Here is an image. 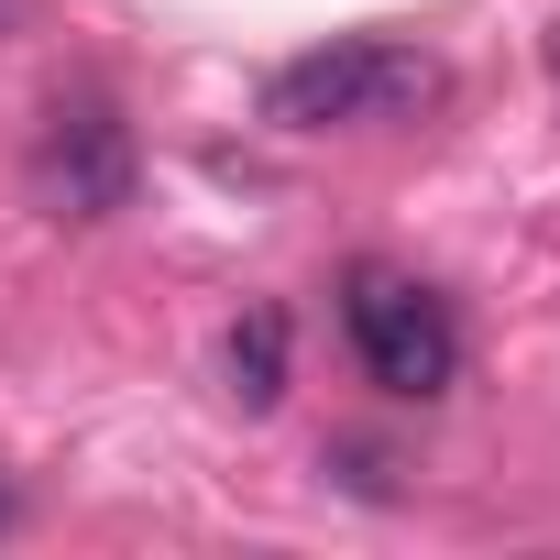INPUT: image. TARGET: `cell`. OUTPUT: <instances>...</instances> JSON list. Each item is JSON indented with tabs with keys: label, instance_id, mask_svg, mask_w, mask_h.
Segmentation results:
<instances>
[{
	"label": "cell",
	"instance_id": "3",
	"mask_svg": "<svg viewBox=\"0 0 560 560\" xmlns=\"http://www.w3.org/2000/svg\"><path fill=\"white\" fill-rule=\"evenodd\" d=\"M132 176H143V154H132V121L110 110V100H56L45 110V132H34V198L56 209V220H110V209H132Z\"/></svg>",
	"mask_w": 560,
	"mask_h": 560
},
{
	"label": "cell",
	"instance_id": "4",
	"mask_svg": "<svg viewBox=\"0 0 560 560\" xmlns=\"http://www.w3.org/2000/svg\"><path fill=\"white\" fill-rule=\"evenodd\" d=\"M220 374H231V396L264 418L275 396H287V308H242L231 319V352H220Z\"/></svg>",
	"mask_w": 560,
	"mask_h": 560
},
{
	"label": "cell",
	"instance_id": "2",
	"mask_svg": "<svg viewBox=\"0 0 560 560\" xmlns=\"http://www.w3.org/2000/svg\"><path fill=\"white\" fill-rule=\"evenodd\" d=\"M341 330H352V363H363L385 396H407V407L451 396V374H462L451 308L418 287V275H396V264H352V275H341Z\"/></svg>",
	"mask_w": 560,
	"mask_h": 560
},
{
	"label": "cell",
	"instance_id": "6",
	"mask_svg": "<svg viewBox=\"0 0 560 560\" xmlns=\"http://www.w3.org/2000/svg\"><path fill=\"white\" fill-rule=\"evenodd\" d=\"M549 67H560V34H549Z\"/></svg>",
	"mask_w": 560,
	"mask_h": 560
},
{
	"label": "cell",
	"instance_id": "1",
	"mask_svg": "<svg viewBox=\"0 0 560 560\" xmlns=\"http://www.w3.org/2000/svg\"><path fill=\"white\" fill-rule=\"evenodd\" d=\"M440 100V56L418 45H319V56H287L264 78V121L275 132H396Z\"/></svg>",
	"mask_w": 560,
	"mask_h": 560
},
{
	"label": "cell",
	"instance_id": "5",
	"mask_svg": "<svg viewBox=\"0 0 560 560\" xmlns=\"http://www.w3.org/2000/svg\"><path fill=\"white\" fill-rule=\"evenodd\" d=\"M0 527H12V483H0Z\"/></svg>",
	"mask_w": 560,
	"mask_h": 560
}]
</instances>
